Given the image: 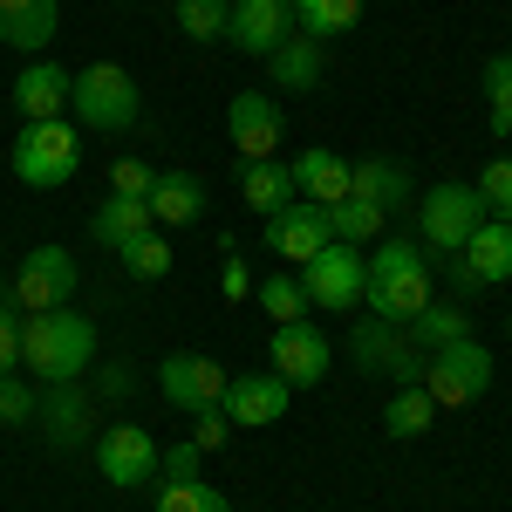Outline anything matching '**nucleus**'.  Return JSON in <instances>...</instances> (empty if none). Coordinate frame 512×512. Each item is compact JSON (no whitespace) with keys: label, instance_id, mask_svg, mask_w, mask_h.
<instances>
[{"label":"nucleus","instance_id":"nucleus-1","mask_svg":"<svg viewBox=\"0 0 512 512\" xmlns=\"http://www.w3.org/2000/svg\"><path fill=\"white\" fill-rule=\"evenodd\" d=\"M362 308L376 321H417L431 308V246L424 239H383L369 253V280H362Z\"/></svg>","mask_w":512,"mask_h":512},{"label":"nucleus","instance_id":"nucleus-2","mask_svg":"<svg viewBox=\"0 0 512 512\" xmlns=\"http://www.w3.org/2000/svg\"><path fill=\"white\" fill-rule=\"evenodd\" d=\"M96 362V321L76 308H41L21 315V369L41 383H76L82 369Z\"/></svg>","mask_w":512,"mask_h":512},{"label":"nucleus","instance_id":"nucleus-3","mask_svg":"<svg viewBox=\"0 0 512 512\" xmlns=\"http://www.w3.org/2000/svg\"><path fill=\"white\" fill-rule=\"evenodd\" d=\"M82 171V130L69 117L55 123H21V137H14V178L21 185H35V192H55V185H69Z\"/></svg>","mask_w":512,"mask_h":512},{"label":"nucleus","instance_id":"nucleus-4","mask_svg":"<svg viewBox=\"0 0 512 512\" xmlns=\"http://www.w3.org/2000/svg\"><path fill=\"white\" fill-rule=\"evenodd\" d=\"M294 280H301L308 308H321V315H349V308H362L369 253H362V246H349V239H328L315 260H301V267H294Z\"/></svg>","mask_w":512,"mask_h":512},{"label":"nucleus","instance_id":"nucleus-5","mask_svg":"<svg viewBox=\"0 0 512 512\" xmlns=\"http://www.w3.org/2000/svg\"><path fill=\"white\" fill-rule=\"evenodd\" d=\"M137 110H144V96H137L130 69H117V62H89V69H76L69 117H76L82 130H130Z\"/></svg>","mask_w":512,"mask_h":512},{"label":"nucleus","instance_id":"nucleus-6","mask_svg":"<svg viewBox=\"0 0 512 512\" xmlns=\"http://www.w3.org/2000/svg\"><path fill=\"white\" fill-rule=\"evenodd\" d=\"M349 355H355V369H369V376H390L396 390H417V383H424V369H431V349H417L403 328H390V321H376V315L355 321Z\"/></svg>","mask_w":512,"mask_h":512},{"label":"nucleus","instance_id":"nucleus-7","mask_svg":"<svg viewBox=\"0 0 512 512\" xmlns=\"http://www.w3.org/2000/svg\"><path fill=\"white\" fill-rule=\"evenodd\" d=\"M485 219H492V212H485L478 185H437V192L417 198V239H424L431 253H465V239H472Z\"/></svg>","mask_w":512,"mask_h":512},{"label":"nucleus","instance_id":"nucleus-8","mask_svg":"<svg viewBox=\"0 0 512 512\" xmlns=\"http://www.w3.org/2000/svg\"><path fill=\"white\" fill-rule=\"evenodd\" d=\"M485 390H492V349H478L472 335H465V342H444V349H431L424 396H431L437 410H465V403H478Z\"/></svg>","mask_w":512,"mask_h":512},{"label":"nucleus","instance_id":"nucleus-9","mask_svg":"<svg viewBox=\"0 0 512 512\" xmlns=\"http://www.w3.org/2000/svg\"><path fill=\"white\" fill-rule=\"evenodd\" d=\"M7 301H14L21 315L69 308V301H76V253H69V246H35V253L21 260L14 287H7Z\"/></svg>","mask_w":512,"mask_h":512},{"label":"nucleus","instance_id":"nucleus-10","mask_svg":"<svg viewBox=\"0 0 512 512\" xmlns=\"http://www.w3.org/2000/svg\"><path fill=\"white\" fill-rule=\"evenodd\" d=\"M226 137H233L239 164H267L280 151V137H287V117H280L274 89H239L233 103H226Z\"/></svg>","mask_w":512,"mask_h":512},{"label":"nucleus","instance_id":"nucleus-11","mask_svg":"<svg viewBox=\"0 0 512 512\" xmlns=\"http://www.w3.org/2000/svg\"><path fill=\"white\" fill-rule=\"evenodd\" d=\"M287 383H280L274 369H246V376H226V417H233V431H274L280 417H287Z\"/></svg>","mask_w":512,"mask_h":512},{"label":"nucleus","instance_id":"nucleus-12","mask_svg":"<svg viewBox=\"0 0 512 512\" xmlns=\"http://www.w3.org/2000/svg\"><path fill=\"white\" fill-rule=\"evenodd\" d=\"M158 458L164 451L144 424H110V431L96 437V465H103V478L123 485V492H130V485H151V478H158Z\"/></svg>","mask_w":512,"mask_h":512},{"label":"nucleus","instance_id":"nucleus-13","mask_svg":"<svg viewBox=\"0 0 512 512\" xmlns=\"http://www.w3.org/2000/svg\"><path fill=\"white\" fill-rule=\"evenodd\" d=\"M328 335H321L315 321H287V328H274V376L287 383V390H315L321 376H328Z\"/></svg>","mask_w":512,"mask_h":512},{"label":"nucleus","instance_id":"nucleus-14","mask_svg":"<svg viewBox=\"0 0 512 512\" xmlns=\"http://www.w3.org/2000/svg\"><path fill=\"white\" fill-rule=\"evenodd\" d=\"M158 390H164V403H178L185 417H198V410H212L226 396V369L212 355H164Z\"/></svg>","mask_w":512,"mask_h":512},{"label":"nucleus","instance_id":"nucleus-15","mask_svg":"<svg viewBox=\"0 0 512 512\" xmlns=\"http://www.w3.org/2000/svg\"><path fill=\"white\" fill-rule=\"evenodd\" d=\"M328 205H308V198H294V205H280L274 219H267V253L274 260H315L321 246H328Z\"/></svg>","mask_w":512,"mask_h":512},{"label":"nucleus","instance_id":"nucleus-16","mask_svg":"<svg viewBox=\"0 0 512 512\" xmlns=\"http://www.w3.org/2000/svg\"><path fill=\"white\" fill-rule=\"evenodd\" d=\"M294 35V7L287 0H233V21H226V41L239 55H274L280 41Z\"/></svg>","mask_w":512,"mask_h":512},{"label":"nucleus","instance_id":"nucleus-17","mask_svg":"<svg viewBox=\"0 0 512 512\" xmlns=\"http://www.w3.org/2000/svg\"><path fill=\"white\" fill-rule=\"evenodd\" d=\"M69 89H76V76L62 62H28L14 76V110H21V123H55L69 117Z\"/></svg>","mask_w":512,"mask_h":512},{"label":"nucleus","instance_id":"nucleus-18","mask_svg":"<svg viewBox=\"0 0 512 512\" xmlns=\"http://www.w3.org/2000/svg\"><path fill=\"white\" fill-rule=\"evenodd\" d=\"M62 28V0H0V41L21 48V55H41Z\"/></svg>","mask_w":512,"mask_h":512},{"label":"nucleus","instance_id":"nucleus-19","mask_svg":"<svg viewBox=\"0 0 512 512\" xmlns=\"http://www.w3.org/2000/svg\"><path fill=\"white\" fill-rule=\"evenodd\" d=\"M267 69H274V89H287V96H308V89H321V82H328V41L287 35L274 55H267Z\"/></svg>","mask_w":512,"mask_h":512},{"label":"nucleus","instance_id":"nucleus-20","mask_svg":"<svg viewBox=\"0 0 512 512\" xmlns=\"http://www.w3.org/2000/svg\"><path fill=\"white\" fill-rule=\"evenodd\" d=\"M144 205H151L158 233H171V226H198V219H205V185H198L192 171H158L151 192H144Z\"/></svg>","mask_w":512,"mask_h":512},{"label":"nucleus","instance_id":"nucleus-21","mask_svg":"<svg viewBox=\"0 0 512 512\" xmlns=\"http://www.w3.org/2000/svg\"><path fill=\"white\" fill-rule=\"evenodd\" d=\"M158 233V219H151V205L144 198H123V192H103V205L89 212V239L96 246H110V253H123L130 239Z\"/></svg>","mask_w":512,"mask_h":512},{"label":"nucleus","instance_id":"nucleus-22","mask_svg":"<svg viewBox=\"0 0 512 512\" xmlns=\"http://www.w3.org/2000/svg\"><path fill=\"white\" fill-rule=\"evenodd\" d=\"M35 417L62 451H69V444H89V396H82L76 383H48L41 403H35Z\"/></svg>","mask_w":512,"mask_h":512},{"label":"nucleus","instance_id":"nucleus-23","mask_svg":"<svg viewBox=\"0 0 512 512\" xmlns=\"http://www.w3.org/2000/svg\"><path fill=\"white\" fill-rule=\"evenodd\" d=\"M349 198L376 205V212H396V205H410V171L390 164V158H355L349 164Z\"/></svg>","mask_w":512,"mask_h":512},{"label":"nucleus","instance_id":"nucleus-24","mask_svg":"<svg viewBox=\"0 0 512 512\" xmlns=\"http://www.w3.org/2000/svg\"><path fill=\"white\" fill-rule=\"evenodd\" d=\"M458 260L472 267L478 287H506V280H512V226H506V219H485V226L465 239Z\"/></svg>","mask_w":512,"mask_h":512},{"label":"nucleus","instance_id":"nucleus-25","mask_svg":"<svg viewBox=\"0 0 512 512\" xmlns=\"http://www.w3.org/2000/svg\"><path fill=\"white\" fill-rule=\"evenodd\" d=\"M239 198L260 212V219H274L280 205H294V164H280V158H267V164H239Z\"/></svg>","mask_w":512,"mask_h":512},{"label":"nucleus","instance_id":"nucleus-26","mask_svg":"<svg viewBox=\"0 0 512 512\" xmlns=\"http://www.w3.org/2000/svg\"><path fill=\"white\" fill-rule=\"evenodd\" d=\"M294 192L308 198V205L349 198V158H335V151H301V158H294Z\"/></svg>","mask_w":512,"mask_h":512},{"label":"nucleus","instance_id":"nucleus-27","mask_svg":"<svg viewBox=\"0 0 512 512\" xmlns=\"http://www.w3.org/2000/svg\"><path fill=\"white\" fill-rule=\"evenodd\" d=\"M294 7V35L308 41H335L362 21V0H287Z\"/></svg>","mask_w":512,"mask_h":512},{"label":"nucleus","instance_id":"nucleus-28","mask_svg":"<svg viewBox=\"0 0 512 512\" xmlns=\"http://www.w3.org/2000/svg\"><path fill=\"white\" fill-rule=\"evenodd\" d=\"M403 335H410L417 349H444V342H465V335H472V315H465L458 301H431L417 321H403Z\"/></svg>","mask_w":512,"mask_h":512},{"label":"nucleus","instance_id":"nucleus-29","mask_svg":"<svg viewBox=\"0 0 512 512\" xmlns=\"http://www.w3.org/2000/svg\"><path fill=\"white\" fill-rule=\"evenodd\" d=\"M431 424H437V403L424 396V383H417V390H396L390 410H383V431L403 437V444H410V437H424Z\"/></svg>","mask_w":512,"mask_h":512},{"label":"nucleus","instance_id":"nucleus-30","mask_svg":"<svg viewBox=\"0 0 512 512\" xmlns=\"http://www.w3.org/2000/svg\"><path fill=\"white\" fill-rule=\"evenodd\" d=\"M383 219H390V212H376V205H362V198H335V205H328V233L349 239V246L383 239Z\"/></svg>","mask_w":512,"mask_h":512},{"label":"nucleus","instance_id":"nucleus-31","mask_svg":"<svg viewBox=\"0 0 512 512\" xmlns=\"http://www.w3.org/2000/svg\"><path fill=\"white\" fill-rule=\"evenodd\" d=\"M253 301L274 315V328H287V321H308V294H301V280H294V274H267L260 287H253Z\"/></svg>","mask_w":512,"mask_h":512},{"label":"nucleus","instance_id":"nucleus-32","mask_svg":"<svg viewBox=\"0 0 512 512\" xmlns=\"http://www.w3.org/2000/svg\"><path fill=\"white\" fill-rule=\"evenodd\" d=\"M158 512H233V506L205 478H171V485H158Z\"/></svg>","mask_w":512,"mask_h":512},{"label":"nucleus","instance_id":"nucleus-33","mask_svg":"<svg viewBox=\"0 0 512 512\" xmlns=\"http://www.w3.org/2000/svg\"><path fill=\"white\" fill-rule=\"evenodd\" d=\"M485 117H492V137H512V55L485 62Z\"/></svg>","mask_w":512,"mask_h":512},{"label":"nucleus","instance_id":"nucleus-34","mask_svg":"<svg viewBox=\"0 0 512 512\" xmlns=\"http://www.w3.org/2000/svg\"><path fill=\"white\" fill-rule=\"evenodd\" d=\"M226 21H233V0H178V28L192 41H226Z\"/></svg>","mask_w":512,"mask_h":512},{"label":"nucleus","instance_id":"nucleus-35","mask_svg":"<svg viewBox=\"0 0 512 512\" xmlns=\"http://www.w3.org/2000/svg\"><path fill=\"white\" fill-rule=\"evenodd\" d=\"M123 267H130V280H164L171 274V246H164V233H144L123 246Z\"/></svg>","mask_w":512,"mask_h":512},{"label":"nucleus","instance_id":"nucleus-36","mask_svg":"<svg viewBox=\"0 0 512 512\" xmlns=\"http://www.w3.org/2000/svg\"><path fill=\"white\" fill-rule=\"evenodd\" d=\"M478 198H485L492 219H506V226H512V158H492L485 171H478Z\"/></svg>","mask_w":512,"mask_h":512},{"label":"nucleus","instance_id":"nucleus-37","mask_svg":"<svg viewBox=\"0 0 512 512\" xmlns=\"http://www.w3.org/2000/svg\"><path fill=\"white\" fill-rule=\"evenodd\" d=\"M226 437H233L226 403H212V410H198V417H192V444H198V451H226Z\"/></svg>","mask_w":512,"mask_h":512},{"label":"nucleus","instance_id":"nucleus-38","mask_svg":"<svg viewBox=\"0 0 512 512\" xmlns=\"http://www.w3.org/2000/svg\"><path fill=\"white\" fill-rule=\"evenodd\" d=\"M35 403L41 396L21 383V376H0V424H28L35 417Z\"/></svg>","mask_w":512,"mask_h":512},{"label":"nucleus","instance_id":"nucleus-39","mask_svg":"<svg viewBox=\"0 0 512 512\" xmlns=\"http://www.w3.org/2000/svg\"><path fill=\"white\" fill-rule=\"evenodd\" d=\"M14 369H21V308L0 301V376H14Z\"/></svg>","mask_w":512,"mask_h":512},{"label":"nucleus","instance_id":"nucleus-40","mask_svg":"<svg viewBox=\"0 0 512 512\" xmlns=\"http://www.w3.org/2000/svg\"><path fill=\"white\" fill-rule=\"evenodd\" d=\"M151 178H158V171H151L144 158H123L117 171H110V192H123V198H144V192H151Z\"/></svg>","mask_w":512,"mask_h":512},{"label":"nucleus","instance_id":"nucleus-41","mask_svg":"<svg viewBox=\"0 0 512 512\" xmlns=\"http://www.w3.org/2000/svg\"><path fill=\"white\" fill-rule=\"evenodd\" d=\"M198 458H205V451H198L192 437H185V444H171V451L158 458V472H171V478H198Z\"/></svg>","mask_w":512,"mask_h":512},{"label":"nucleus","instance_id":"nucleus-42","mask_svg":"<svg viewBox=\"0 0 512 512\" xmlns=\"http://www.w3.org/2000/svg\"><path fill=\"white\" fill-rule=\"evenodd\" d=\"M219 287H226V301H253V274H246L239 260H226V280H219Z\"/></svg>","mask_w":512,"mask_h":512},{"label":"nucleus","instance_id":"nucleus-43","mask_svg":"<svg viewBox=\"0 0 512 512\" xmlns=\"http://www.w3.org/2000/svg\"><path fill=\"white\" fill-rule=\"evenodd\" d=\"M0 301H7V280H0Z\"/></svg>","mask_w":512,"mask_h":512},{"label":"nucleus","instance_id":"nucleus-44","mask_svg":"<svg viewBox=\"0 0 512 512\" xmlns=\"http://www.w3.org/2000/svg\"><path fill=\"white\" fill-rule=\"evenodd\" d=\"M506 335H512V315H506Z\"/></svg>","mask_w":512,"mask_h":512},{"label":"nucleus","instance_id":"nucleus-45","mask_svg":"<svg viewBox=\"0 0 512 512\" xmlns=\"http://www.w3.org/2000/svg\"><path fill=\"white\" fill-rule=\"evenodd\" d=\"M506 144H512V137H506Z\"/></svg>","mask_w":512,"mask_h":512}]
</instances>
